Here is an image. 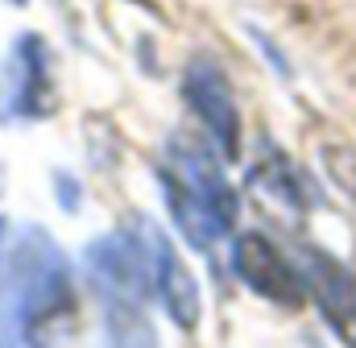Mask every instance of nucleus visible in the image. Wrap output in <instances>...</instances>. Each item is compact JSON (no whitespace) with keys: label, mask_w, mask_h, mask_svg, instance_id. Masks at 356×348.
Returning a JSON list of instances; mask_svg holds the SVG:
<instances>
[{"label":"nucleus","mask_w":356,"mask_h":348,"mask_svg":"<svg viewBox=\"0 0 356 348\" xmlns=\"http://www.w3.org/2000/svg\"><path fill=\"white\" fill-rule=\"evenodd\" d=\"M75 319V290L63 249L46 228L13 237L0 265V324L21 348H50Z\"/></svg>","instance_id":"1"},{"label":"nucleus","mask_w":356,"mask_h":348,"mask_svg":"<svg viewBox=\"0 0 356 348\" xmlns=\"http://www.w3.org/2000/svg\"><path fill=\"white\" fill-rule=\"evenodd\" d=\"M158 187L182 237L199 249L224 241L236 224V191L224 174V162L195 137L175 133L158 166Z\"/></svg>","instance_id":"2"},{"label":"nucleus","mask_w":356,"mask_h":348,"mask_svg":"<svg viewBox=\"0 0 356 348\" xmlns=\"http://www.w3.org/2000/svg\"><path fill=\"white\" fill-rule=\"evenodd\" d=\"M83 265L108 307H145V299L154 294V265H149L141 220H137V232L124 228L91 241L83 249Z\"/></svg>","instance_id":"3"},{"label":"nucleus","mask_w":356,"mask_h":348,"mask_svg":"<svg viewBox=\"0 0 356 348\" xmlns=\"http://www.w3.org/2000/svg\"><path fill=\"white\" fill-rule=\"evenodd\" d=\"M54 108L50 54L38 33H21L0 67V120H38Z\"/></svg>","instance_id":"4"},{"label":"nucleus","mask_w":356,"mask_h":348,"mask_svg":"<svg viewBox=\"0 0 356 348\" xmlns=\"http://www.w3.org/2000/svg\"><path fill=\"white\" fill-rule=\"evenodd\" d=\"M182 95L195 108V116L203 120L220 158L232 162L241 154V108H236V95L224 79V71L211 58H191L186 75H182Z\"/></svg>","instance_id":"5"},{"label":"nucleus","mask_w":356,"mask_h":348,"mask_svg":"<svg viewBox=\"0 0 356 348\" xmlns=\"http://www.w3.org/2000/svg\"><path fill=\"white\" fill-rule=\"evenodd\" d=\"M232 269L253 294H261L277 307H302V299H307V282L298 274V261L286 258L261 232H241L236 237Z\"/></svg>","instance_id":"6"},{"label":"nucleus","mask_w":356,"mask_h":348,"mask_svg":"<svg viewBox=\"0 0 356 348\" xmlns=\"http://www.w3.org/2000/svg\"><path fill=\"white\" fill-rule=\"evenodd\" d=\"M294 261H298V274L307 282V294L319 303L332 332L348 348H356V274L344 261H336L323 249H311V245H298Z\"/></svg>","instance_id":"7"},{"label":"nucleus","mask_w":356,"mask_h":348,"mask_svg":"<svg viewBox=\"0 0 356 348\" xmlns=\"http://www.w3.org/2000/svg\"><path fill=\"white\" fill-rule=\"evenodd\" d=\"M141 232H145V245H149V265H154V294L162 299L166 315L182 332H195L199 328V286H195L186 261L178 258V249L158 224L141 220Z\"/></svg>","instance_id":"8"},{"label":"nucleus","mask_w":356,"mask_h":348,"mask_svg":"<svg viewBox=\"0 0 356 348\" xmlns=\"http://www.w3.org/2000/svg\"><path fill=\"white\" fill-rule=\"evenodd\" d=\"M54 187H58V199H67V207L75 212V207H79V187H75V178H71V174H58Z\"/></svg>","instance_id":"9"},{"label":"nucleus","mask_w":356,"mask_h":348,"mask_svg":"<svg viewBox=\"0 0 356 348\" xmlns=\"http://www.w3.org/2000/svg\"><path fill=\"white\" fill-rule=\"evenodd\" d=\"M8 4H25V0H8Z\"/></svg>","instance_id":"10"},{"label":"nucleus","mask_w":356,"mask_h":348,"mask_svg":"<svg viewBox=\"0 0 356 348\" xmlns=\"http://www.w3.org/2000/svg\"><path fill=\"white\" fill-rule=\"evenodd\" d=\"M0 232H4V220H0Z\"/></svg>","instance_id":"11"}]
</instances>
